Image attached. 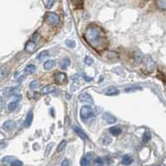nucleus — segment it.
<instances>
[{
	"label": "nucleus",
	"mask_w": 166,
	"mask_h": 166,
	"mask_svg": "<svg viewBox=\"0 0 166 166\" xmlns=\"http://www.w3.org/2000/svg\"><path fill=\"white\" fill-rule=\"evenodd\" d=\"M85 38L89 44L93 48H98L101 46L104 43V34L102 29L96 25H91L85 31Z\"/></svg>",
	"instance_id": "nucleus-1"
},
{
	"label": "nucleus",
	"mask_w": 166,
	"mask_h": 166,
	"mask_svg": "<svg viewBox=\"0 0 166 166\" xmlns=\"http://www.w3.org/2000/svg\"><path fill=\"white\" fill-rule=\"evenodd\" d=\"M45 20L48 24L52 25V26H57L60 23V17L54 13H46L45 15Z\"/></svg>",
	"instance_id": "nucleus-2"
},
{
	"label": "nucleus",
	"mask_w": 166,
	"mask_h": 166,
	"mask_svg": "<svg viewBox=\"0 0 166 166\" xmlns=\"http://www.w3.org/2000/svg\"><path fill=\"white\" fill-rule=\"evenodd\" d=\"M93 115V109L89 106H83L80 110V117L82 119L86 120L90 117H92Z\"/></svg>",
	"instance_id": "nucleus-3"
},
{
	"label": "nucleus",
	"mask_w": 166,
	"mask_h": 166,
	"mask_svg": "<svg viewBox=\"0 0 166 166\" xmlns=\"http://www.w3.org/2000/svg\"><path fill=\"white\" fill-rule=\"evenodd\" d=\"M66 80H67V77H66V75L64 73L59 72V73H57L55 75V77H54V81L58 85L64 84V83L66 82Z\"/></svg>",
	"instance_id": "nucleus-4"
},
{
	"label": "nucleus",
	"mask_w": 166,
	"mask_h": 166,
	"mask_svg": "<svg viewBox=\"0 0 166 166\" xmlns=\"http://www.w3.org/2000/svg\"><path fill=\"white\" fill-rule=\"evenodd\" d=\"M36 48H37L36 43H35V41H33V40L28 41L26 45H25V50H26L28 53H33V52H35Z\"/></svg>",
	"instance_id": "nucleus-5"
},
{
	"label": "nucleus",
	"mask_w": 166,
	"mask_h": 166,
	"mask_svg": "<svg viewBox=\"0 0 166 166\" xmlns=\"http://www.w3.org/2000/svg\"><path fill=\"white\" fill-rule=\"evenodd\" d=\"M73 130L75 131V132L81 138V139H83L84 140H86L87 139H88V137H87V135L85 134V132L83 131L81 128H79L78 126H77V125H74L73 126Z\"/></svg>",
	"instance_id": "nucleus-6"
},
{
	"label": "nucleus",
	"mask_w": 166,
	"mask_h": 166,
	"mask_svg": "<svg viewBox=\"0 0 166 166\" xmlns=\"http://www.w3.org/2000/svg\"><path fill=\"white\" fill-rule=\"evenodd\" d=\"M79 99L81 101H84V102H88V103H91L93 104V99L92 98L90 94L85 93H82L80 96H79Z\"/></svg>",
	"instance_id": "nucleus-7"
},
{
	"label": "nucleus",
	"mask_w": 166,
	"mask_h": 166,
	"mask_svg": "<svg viewBox=\"0 0 166 166\" xmlns=\"http://www.w3.org/2000/svg\"><path fill=\"white\" fill-rule=\"evenodd\" d=\"M32 121H33V112L32 111H29L26 117V119L24 121V126L25 127H29L32 123Z\"/></svg>",
	"instance_id": "nucleus-8"
},
{
	"label": "nucleus",
	"mask_w": 166,
	"mask_h": 166,
	"mask_svg": "<svg viewBox=\"0 0 166 166\" xmlns=\"http://www.w3.org/2000/svg\"><path fill=\"white\" fill-rule=\"evenodd\" d=\"M103 118L109 123H114L117 122V118H115L114 115H112L109 113H104L103 114Z\"/></svg>",
	"instance_id": "nucleus-9"
},
{
	"label": "nucleus",
	"mask_w": 166,
	"mask_h": 166,
	"mask_svg": "<svg viewBox=\"0 0 166 166\" xmlns=\"http://www.w3.org/2000/svg\"><path fill=\"white\" fill-rule=\"evenodd\" d=\"M55 90H56V87L53 85H50L45 86L43 89V93L44 94H49V93H53Z\"/></svg>",
	"instance_id": "nucleus-10"
},
{
	"label": "nucleus",
	"mask_w": 166,
	"mask_h": 166,
	"mask_svg": "<svg viewBox=\"0 0 166 166\" xmlns=\"http://www.w3.org/2000/svg\"><path fill=\"white\" fill-rule=\"evenodd\" d=\"M8 73H9V69H8L6 66H4V67L0 68V79L5 78L7 77Z\"/></svg>",
	"instance_id": "nucleus-11"
},
{
	"label": "nucleus",
	"mask_w": 166,
	"mask_h": 166,
	"mask_svg": "<svg viewBox=\"0 0 166 166\" xmlns=\"http://www.w3.org/2000/svg\"><path fill=\"white\" fill-rule=\"evenodd\" d=\"M55 65V61H53V60H49L47 61H45L44 63V69L45 70H50V69H52L53 68V66Z\"/></svg>",
	"instance_id": "nucleus-12"
},
{
	"label": "nucleus",
	"mask_w": 166,
	"mask_h": 166,
	"mask_svg": "<svg viewBox=\"0 0 166 166\" xmlns=\"http://www.w3.org/2000/svg\"><path fill=\"white\" fill-rule=\"evenodd\" d=\"M14 126V123L13 121H6L3 124V129L5 131H10L13 128Z\"/></svg>",
	"instance_id": "nucleus-13"
},
{
	"label": "nucleus",
	"mask_w": 166,
	"mask_h": 166,
	"mask_svg": "<svg viewBox=\"0 0 166 166\" xmlns=\"http://www.w3.org/2000/svg\"><path fill=\"white\" fill-rule=\"evenodd\" d=\"M132 162H133V159H132L131 157L128 155H123V159H122V163L123 165H130Z\"/></svg>",
	"instance_id": "nucleus-14"
},
{
	"label": "nucleus",
	"mask_w": 166,
	"mask_h": 166,
	"mask_svg": "<svg viewBox=\"0 0 166 166\" xmlns=\"http://www.w3.org/2000/svg\"><path fill=\"white\" fill-rule=\"evenodd\" d=\"M118 93H119V91L117 88H109L105 93V94L107 96H115V95H117Z\"/></svg>",
	"instance_id": "nucleus-15"
},
{
	"label": "nucleus",
	"mask_w": 166,
	"mask_h": 166,
	"mask_svg": "<svg viewBox=\"0 0 166 166\" xmlns=\"http://www.w3.org/2000/svg\"><path fill=\"white\" fill-rule=\"evenodd\" d=\"M109 131L111 132V134L114 136H117L119 135L122 132V129L118 126H113L111 128H109Z\"/></svg>",
	"instance_id": "nucleus-16"
},
{
	"label": "nucleus",
	"mask_w": 166,
	"mask_h": 166,
	"mask_svg": "<svg viewBox=\"0 0 166 166\" xmlns=\"http://www.w3.org/2000/svg\"><path fill=\"white\" fill-rule=\"evenodd\" d=\"M70 2L76 8H83L84 6V0H70Z\"/></svg>",
	"instance_id": "nucleus-17"
},
{
	"label": "nucleus",
	"mask_w": 166,
	"mask_h": 166,
	"mask_svg": "<svg viewBox=\"0 0 166 166\" xmlns=\"http://www.w3.org/2000/svg\"><path fill=\"white\" fill-rule=\"evenodd\" d=\"M156 5H157V7L159 8V9L165 10L166 9V0H157Z\"/></svg>",
	"instance_id": "nucleus-18"
},
{
	"label": "nucleus",
	"mask_w": 166,
	"mask_h": 166,
	"mask_svg": "<svg viewBox=\"0 0 166 166\" xmlns=\"http://www.w3.org/2000/svg\"><path fill=\"white\" fill-rule=\"evenodd\" d=\"M150 139H151V133L148 131H145L143 134V137H142V141L144 143H147Z\"/></svg>",
	"instance_id": "nucleus-19"
},
{
	"label": "nucleus",
	"mask_w": 166,
	"mask_h": 166,
	"mask_svg": "<svg viewBox=\"0 0 166 166\" xmlns=\"http://www.w3.org/2000/svg\"><path fill=\"white\" fill-rule=\"evenodd\" d=\"M18 99H16V101H13L12 102L9 103V105H8V109H9L10 111H14L16 109V107H17V105H18Z\"/></svg>",
	"instance_id": "nucleus-20"
},
{
	"label": "nucleus",
	"mask_w": 166,
	"mask_h": 166,
	"mask_svg": "<svg viewBox=\"0 0 166 166\" xmlns=\"http://www.w3.org/2000/svg\"><path fill=\"white\" fill-rule=\"evenodd\" d=\"M36 71V66L33 64H29L28 65L26 68H25V72H27L29 74H32Z\"/></svg>",
	"instance_id": "nucleus-21"
},
{
	"label": "nucleus",
	"mask_w": 166,
	"mask_h": 166,
	"mask_svg": "<svg viewBox=\"0 0 166 166\" xmlns=\"http://www.w3.org/2000/svg\"><path fill=\"white\" fill-rule=\"evenodd\" d=\"M69 64H70V61L69 59H64L61 63V68L62 69H67L68 67L69 66Z\"/></svg>",
	"instance_id": "nucleus-22"
},
{
	"label": "nucleus",
	"mask_w": 166,
	"mask_h": 166,
	"mask_svg": "<svg viewBox=\"0 0 166 166\" xmlns=\"http://www.w3.org/2000/svg\"><path fill=\"white\" fill-rule=\"evenodd\" d=\"M14 160L15 159L13 158V156H5V157H4V158L2 159V162L4 163H5V164H11Z\"/></svg>",
	"instance_id": "nucleus-23"
},
{
	"label": "nucleus",
	"mask_w": 166,
	"mask_h": 166,
	"mask_svg": "<svg viewBox=\"0 0 166 166\" xmlns=\"http://www.w3.org/2000/svg\"><path fill=\"white\" fill-rule=\"evenodd\" d=\"M81 166H90V161L88 159V155L83 157L81 159Z\"/></svg>",
	"instance_id": "nucleus-24"
},
{
	"label": "nucleus",
	"mask_w": 166,
	"mask_h": 166,
	"mask_svg": "<svg viewBox=\"0 0 166 166\" xmlns=\"http://www.w3.org/2000/svg\"><path fill=\"white\" fill-rule=\"evenodd\" d=\"M66 145H67V142H66V140H62V141L59 144V146H58V147H57V153L62 151L63 149H64V147H66Z\"/></svg>",
	"instance_id": "nucleus-25"
},
{
	"label": "nucleus",
	"mask_w": 166,
	"mask_h": 166,
	"mask_svg": "<svg viewBox=\"0 0 166 166\" xmlns=\"http://www.w3.org/2000/svg\"><path fill=\"white\" fill-rule=\"evenodd\" d=\"M39 87V83L37 81H32L29 85V88L31 90H36Z\"/></svg>",
	"instance_id": "nucleus-26"
},
{
	"label": "nucleus",
	"mask_w": 166,
	"mask_h": 166,
	"mask_svg": "<svg viewBox=\"0 0 166 166\" xmlns=\"http://www.w3.org/2000/svg\"><path fill=\"white\" fill-rule=\"evenodd\" d=\"M94 62L93 59L92 57H90V56H86L85 57V63L88 66H91V65H93Z\"/></svg>",
	"instance_id": "nucleus-27"
},
{
	"label": "nucleus",
	"mask_w": 166,
	"mask_h": 166,
	"mask_svg": "<svg viewBox=\"0 0 166 166\" xmlns=\"http://www.w3.org/2000/svg\"><path fill=\"white\" fill-rule=\"evenodd\" d=\"M95 165L97 166H103L104 164V160L101 158V157H98V158L95 159Z\"/></svg>",
	"instance_id": "nucleus-28"
},
{
	"label": "nucleus",
	"mask_w": 166,
	"mask_h": 166,
	"mask_svg": "<svg viewBox=\"0 0 166 166\" xmlns=\"http://www.w3.org/2000/svg\"><path fill=\"white\" fill-rule=\"evenodd\" d=\"M66 45L70 48H75L76 47V42L74 40H66Z\"/></svg>",
	"instance_id": "nucleus-29"
},
{
	"label": "nucleus",
	"mask_w": 166,
	"mask_h": 166,
	"mask_svg": "<svg viewBox=\"0 0 166 166\" xmlns=\"http://www.w3.org/2000/svg\"><path fill=\"white\" fill-rule=\"evenodd\" d=\"M55 3V0H46V4H45V7L47 9H50V8H52L53 5H54Z\"/></svg>",
	"instance_id": "nucleus-30"
},
{
	"label": "nucleus",
	"mask_w": 166,
	"mask_h": 166,
	"mask_svg": "<svg viewBox=\"0 0 166 166\" xmlns=\"http://www.w3.org/2000/svg\"><path fill=\"white\" fill-rule=\"evenodd\" d=\"M47 55H48V52H47V51H43L42 53H39V55L37 56V59L42 60V59H44V58H45V56H47Z\"/></svg>",
	"instance_id": "nucleus-31"
},
{
	"label": "nucleus",
	"mask_w": 166,
	"mask_h": 166,
	"mask_svg": "<svg viewBox=\"0 0 166 166\" xmlns=\"http://www.w3.org/2000/svg\"><path fill=\"white\" fill-rule=\"evenodd\" d=\"M12 166H22L23 165V163L21 161H19V160H14L12 163H11Z\"/></svg>",
	"instance_id": "nucleus-32"
},
{
	"label": "nucleus",
	"mask_w": 166,
	"mask_h": 166,
	"mask_svg": "<svg viewBox=\"0 0 166 166\" xmlns=\"http://www.w3.org/2000/svg\"><path fill=\"white\" fill-rule=\"evenodd\" d=\"M141 88L140 87H132V88H126L125 89V92L129 93V92H131V91H136V90H140Z\"/></svg>",
	"instance_id": "nucleus-33"
},
{
	"label": "nucleus",
	"mask_w": 166,
	"mask_h": 166,
	"mask_svg": "<svg viewBox=\"0 0 166 166\" xmlns=\"http://www.w3.org/2000/svg\"><path fill=\"white\" fill-rule=\"evenodd\" d=\"M53 145V143H50V144L48 145L47 148H46V151H45V155H48V154L50 153V150H51V148H52Z\"/></svg>",
	"instance_id": "nucleus-34"
},
{
	"label": "nucleus",
	"mask_w": 166,
	"mask_h": 166,
	"mask_svg": "<svg viewBox=\"0 0 166 166\" xmlns=\"http://www.w3.org/2000/svg\"><path fill=\"white\" fill-rule=\"evenodd\" d=\"M61 166H69V161L67 160V159H65V160L61 163Z\"/></svg>",
	"instance_id": "nucleus-35"
},
{
	"label": "nucleus",
	"mask_w": 166,
	"mask_h": 166,
	"mask_svg": "<svg viewBox=\"0 0 166 166\" xmlns=\"http://www.w3.org/2000/svg\"><path fill=\"white\" fill-rule=\"evenodd\" d=\"M29 98L30 99H36L37 97V93H32V94L30 95V94H29Z\"/></svg>",
	"instance_id": "nucleus-36"
},
{
	"label": "nucleus",
	"mask_w": 166,
	"mask_h": 166,
	"mask_svg": "<svg viewBox=\"0 0 166 166\" xmlns=\"http://www.w3.org/2000/svg\"><path fill=\"white\" fill-rule=\"evenodd\" d=\"M84 77H85V79L86 81H91V80L93 79V78H91V77H88L86 76V75H84Z\"/></svg>",
	"instance_id": "nucleus-37"
},
{
	"label": "nucleus",
	"mask_w": 166,
	"mask_h": 166,
	"mask_svg": "<svg viewBox=\"0 0 166 166\" xmlns=\"http://www.w3.org/2000/svg\"><path fill=\"white\" fill-rule=\"evenodd\" d=\"M157 166H162V165H157Z\"/></svg>",
	"instance_id": "nucleus-38"
},
{
	"label": "nucleus",
	"mask_w": 166,
	"mask_h": 166,
	"mask_svg": "<svg viewBox=\"0 0 166 166\" xmlns=\"http://www.w3.org/2000/svg\"><path fill=\"white\" fill-rule=\"evenodd\" d=\"M145 1H147V0H145Z\"/></svg>",
	"instance_id": "nucleus-39"
}]
</instances>
